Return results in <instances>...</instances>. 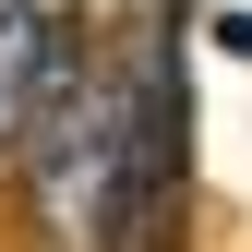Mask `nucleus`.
Returning a JSON list of instances; mask_svg holds the SVG:
<instances>
[{"instance_id": "f257e3e1", "label": "nucleus", "mask_w": 252, "mask_h": 252, "mask_svg": "<svg viewBox=\"0 0 252 252\" xmlns=\"http://www.w3.org/2000/svg\"><path fill=\"white\" fill-rule=\"evenodd\" d=\"M108 132H120V72H72V48H60L48 84H36V120H24V144H12L48 252H96V216H108Z\"/></svg>"}, {"instance_id": "f03ea898", "label": "nucleus", "mask_w": 252, "mask_h": 252, "mask_svg": "<svg viewBox=\"0 0 252 252\" xmlns=\"http://www.w3.org/2000/svg\"><path fill=\"white\" fill-rule=\"evenodd\" d=\"M180 60L168 36H144L120 60V132H108V216H96V252H168L180 240Z\"/></svg>"}, {"instance_id": "7ed1b4c3", "label": "nucleus", "mask_w": 252, "mask_h": 252, "mask_svg": "<svg viewBox=\"0 0 252 252\" xmlns=\"http://www.w3.org/2000/svg\"><path fill=\"white\" fill-rule=\"evenodd\" d=\"M48 60H60L48 12H36V0H0V156H12V144H24V120H36V84H48Z\"/></svg>"}, {"instance_id": "20e7f679", "label": "nucleus", "mask_w": 252, "mask_h": 252, "mask_svg": "<svg viewBox=\"0 0 252 252\" xmlns=\"http://www.w3.org/2000/svg\"><path fill=\"white\" fill-rule=\"evenodd\" d=\"M216 36H228V48H240V60H252V12H228V24H216Z\"/></svg>"}]
</instances>
